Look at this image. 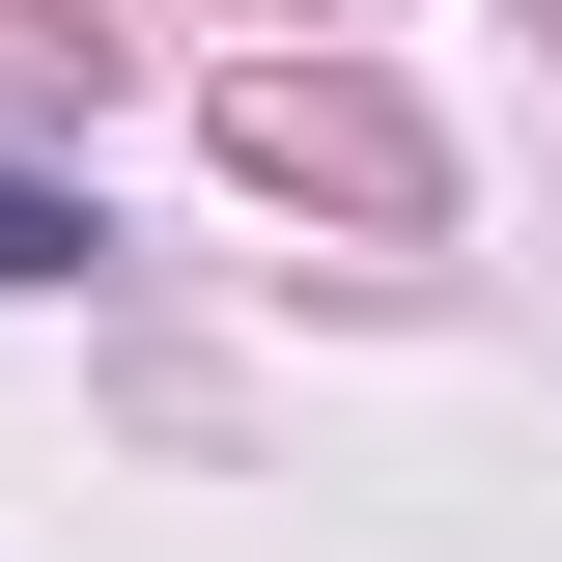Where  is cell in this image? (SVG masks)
Returning <instances> with one entry per match:
<instances>
[{
	"label": "cell",
	"instance_id": "1",
	"mask_svg": "<svg viewBox=\"0 0 562 562\" xmlns=\"http://www.w3.org/2000/svg\"><path fill=\"white\" fill-rule=\"evenodd\" d=\"M0 281H85V225H57V198H0Z\"/></svg>",
	"mask_w": 562,
	"mask_h": 562
}]
</instances>
